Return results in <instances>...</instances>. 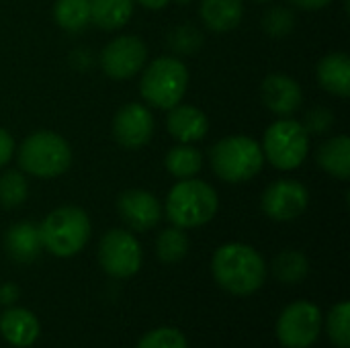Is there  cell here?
Here are the masks:
<instances>
[{
  "label": "cell",
  "instance_id": "obj_25",
  "mask_svg": "<svg viewBox=\"0 0 350 348\" xmlns=\"http://www.w3.org/2000/svg\"><path fill=\"white\" fill-rule=\"evenodd\" d=\"M156 252H158V258L166 265L180 263L189 252V238H187L185 230H180L176 226L162 230L156 240Z\"/></svg>",
  "mask_w": 350,
  "mask_h": 348
},
{
  "label": "cell",
  "instance_id": "obj_16",
  "mask_svg": "<svg viewBox=\"0 0 350 348\" xmlns=\"http://www.w3.org/2000/svg\"><path fill=\"white\" fill-rule=\"evenodd\" d=\"M0 334L8 345L27 348L35 345V340L39 338L41 326L33 312L25 308H8L0 316Z\"/></svg>",
  "mask_w": 350,
  "mask_h": 348
},
{
  "label": "cell",
  "instance_id": "obj_6",
  "mask_svg": "<svg viewBox=\"0 0 350 348\" xmlns=\"http://www.w3.org/2000/svg\"><path fill=\"white\" fill-rule=\"evenodd\" d=\"M189 88V70L178 57H156L144 68L139 90L144 101L156 109L176 107Z\"/></svg>",
  "mask_w": 350,
  "mask_h": 348
},
{
  "label": "cell",
  "instance_id": "obj_28",
  "mask_svg": "<svg viewBox=\"0 0 350 348\" xmlns=\"http://www.w3.org/2000/svg\"><path fill=\"white\" fill-rule=\"evenodd\" d=\"M168 43H170V47L176 53H180V55H193L203 45V33L197 27H193V25H180V27H176L170 33Z\"/></svg>",
  "mask_w": 350,
  "mask_h": 348
},
{
  "label": "cell",
  "instance_id": "obj_12",
  "mask_svg": "<svg viewBox=\"0 0 350 348\" xmlns=\"http://www.w3.org/2000/svg\"><path fill=\"white\" fill-rule=\"evenodd\" d=\"M113 135L127 150L144 148L154 135V117L142 103L123 105L113 119Z\"/></svg>",
  "mask_w": 350,
  "mask_h": 348
},
{
  "label": "cell",
  "instance_id": "obj_9",
  "mask_svg": "<svg viewBox=\"0 0 350 348\" xmlns=\"http://www.w3.org/2000/svg\"><path fill=\"white\" fill-rule=\"evenodd\" d=\"M322 312L312 302L289 304L277 320V338L285 348H310L320 336Z\"/></svg>",
  "mask_w": 350,
  "mask_h": 348
},
{
  "label": "cell",
  "instance_id": "obj_1",
  "mask_svg": "<svg viewBox=\"0 0 350 348\" xmlns=\"http://www.w3.org/2000/svg\"><path fill=\"white\" fill-rule=\"evenodd\" d=\"M215 283L238 297L256 293L267 281V263L258 250L248 244L230 242L215 250L211 258Z\"/></svg>",
  "mask_w": 350,
  "mask_h": 348
},
{
  "label": "cell",
  "instance_id": "obj_8",
  "mask_svg": "<svg viewBox=\"0 0 350 348\" xmlns=\"http://www.w3.org/2000/svg\"><path fill=\"white\" fill-rule=\"evenodd\" d=\"M144 250L137 238L125 230H109L98 244L100 269L113 279H129L142 269Z\"/></svg>",
  "mask_w": 350,
  "mask_h": 348
},
{
  "label": "cell",
  "instance_id": "obj_18",
  "mask_svg": "<svg viewBox=\"0 0 350 348\" xmlns=\"http://www.w3.org/2000/svg\"><path fill=\"white\" fill-rule=\"evenodd\" d=\"M318 82L330 94L347 98L350 94V57L345 51H332L324 55L316 68Z\"/></svg>",
  "mask_w": 350,
  "mask_h": 348
},
{
  "label": "cell",
  "instance_id": "obj_29",
  "mask_svg": "<svg viewBox=\"0 0 350 348\" xmlns=\"http://www.w3.org/2000/svg\"><path fill=\"white\" fill-rule=\"evenodd\" d=\"M137 348H189L187 338L176 328H156L142 336Z\"/></svg>",
  "mask_w": 350,
  "mask_h": 348
},
{
  "label": "cell",
  "instance_id": "obj_20",
  "mask_svg": "<svg viewBox=\"0 0 350 348\" xmlns=\"http://www.w3.org/2000/svg\"><path fill=\"white\" fill-rule=\"evenodd\" d=\"M318 164L324 172L334 178H350V139L347 135H336L324 142L318 150Z\"/></svg>",
  "mask_w": 350,
  "mask_h": 348
},
{
  "label": "cell",
  "instance_id": "obj_7",
  "mask_svg": "<svg viewBox=\"0 0 350 348\" xmlns=\"http://www.w3.org/2000/svg\"><path fill=\"white\" fill-rule=\"evenodd\" d=\"M260 148L265 160H269L277 170H295L310 154V133L304 123L283 117L265 131Z\"/></svg>",
  "mask_w": 350,
  "mask_h": 348
},
{
  "label": "cell",
  "instance_id": "obj_11",
  "mask_svg": "<svg viewBox=\"0 0 350 348\" xmlns=\"http://www.w3.org/2000/svg\"><path fill=\"white\" fill-rule=\"evenodd\" d=\"M310 205V191L299 180L281 178L269 185L262 193L260 207L267 217L275 222H293L306 213Z\"/></svg>",
  "mask_w": 350,
  "mask_h": 348
},
{
  "label": "cell",
  "instance_id": "obj_35",
  "mask_svg": "<svg viewBox=\"0 0 350 348\" xmlns=\"http://www.w3.org/2000/svg\"><path fill=\"white\" fill-rule=\"evenodd\" d=\"M133 2H137V4H142L144 8H150V10H160V8H164L170 0H133Z\"/></svg>",
  "mask_w": 350,
  "mask_h": 348
},
{
  "label": "cell",
  "instance_id": "obj_21",
  "mask_svg": "<svg viewBox=\"0 0 350 348\" xmlns=\"http://www.w3.org/2000/svg\"><path fill=\"white\" fill-rule=\"evenodd\" d=\"M133 4V0H90V23L105 31H117L129 23Z\"/></svg>",
  "mask_w": 350,
  "mask_h": 348
},
{
  "label": "cell",
  "instance_id": "obj_14",
  "mask_svg": "<svg viewBox=\"0 0 350 348\" xmlns=\"http://www.w3.org/2000/svg\"><path fill=\"white\" fill-rule=\"evenodd\" d=\"M260 96H262L265 107L279 117L293 115L301 107V101H304V92L297 80L285 74H269L262 80Z\"/></svg>",
  "mask_w": 350,
  "mask_h": 348
},
{
  "label": "cell",
  "instance_id": "obj_13",
  "mask_svg": "<svg viewBox=\"0 0 350 348\" xmlns=\"http://www.w3.org/2000/svg\"><path fill=\"white\" fill-rule=\"evenodd\" d=\"M117 211L133 232H150L162 219V205L150 191L129 189L117 197Z\"/></svg>",
  "mask_w": 350,
  "mask_h": 348
},
{
  "label": "cell",
  "instance_id": "obj_4",
  "mask_svg": "<svg viewBox=\"0 0 350 348\" xmlns=\"http://www.w3.org/2000/svg\"><path fill=\"white\" fill-rule=\"evenodd\" d=\"M209 162L226 183L240 185L254 178L265 166V154L258 142L248 135H228L215 142L209 150Z\"/></svg>",
  "mask_w": 350,
  "mask_h": 348
},
{
  "label": "cell",
  "instance_id": "obj_27",
  "mask_svg": "<svg viewBox=\"0 0 350 348\" xmlns=\"http://www.w3.org/2000/svg\"><path fill=\"white\" fill-rule=\"evenodd\" d=\"M326 332L330 340L338 348L350 347V304L340 302L336 304L326 320Z\"/></svg>",
  "mask_w": 350,
  "mask_h": 348
},
{
  "label": "cell",
  "instance_id": "obj_17",
  "mask_svg": "<svg viewBox=\"0 0 350 348\" xmlns=\"http://www.w3.org/2000/svg\"><path fill=\"white\" fill-rule=\"evenodd\" d=\"M4 248L8 256L21 265H29L37 260V256L43 250L39 228L31 222H18L8 228L4 234Z\"/></svg>",
  "mask_w": 350,
  "mask_h": 348
},
{
  "label": "cell",
  "instance_id": "obj_5",
  "mask_svg": "<svg viewBox=\"0 0 350 348\" xmlns=\"http://www.w3.org/2000/svg\"><path fill=\"white\" fill-rule=\"evenodd\" d=\"M43 250L57 258L78 254L90 238V219L84 209L64 205L45 215L39 226Z\"/></svg>",
  "mask_w": 350,
  "mask_h": 348
},
{
  "label": "cell",
  "instance_id": "obj_37",
  "mask_svg": "<svg viewBox=\"0 0 350 348\" xmlns=\"http://www.w3.org/2000/svg\"><path fill=\"white\" fill-rule=\"evenodd\" d=\"M254 2H260L262 4V2H271V0H254Z\"/></svg>",
  "mask_w": 350,
  "mask_h": 348
},
{
  "label": "cell",
  "instance_id": "obj_24",
  "mask_svg": "<svg viewBox=\"0 0 350 348\" xmlns=\"http://www.w3.org/2000/svg\"><path fill=\"white\" fill-rule=\"evenodd\" d=\"M310 273V263L304 252L299 250H283L273 260V275L287 285L301 283Z\"/></svg>",
  "mask_w": 350,
  "mask_h": 348
},
{
  "label": "cell",
  "instance_id": "obj_30",
  "mask_svg": "<svg viewBox=\"0 0 350 348\" xmlns=\"http://www.w3.org/2000/svg\"><path fill=\"white\" fill-rule=\"evenodd\" d=\"M262 27L265 31L275 37V39H281V37H287L293 27H295V16L289 8L285 6H273L269 8V12L265 14L262 18Z\"/></svg>",
  "mask_w": 350,
  "mask_h": 348
},
{
  "label": "cell",
  "instance_id": "obj_32",
  "mask_svg": "<svg viewBox=\"0 0 350 348\" xmlns=\"http://www.w3.org/2000/svg\"><path fill=\"white\" fill-rule=\"evenodd\" d=\"M14 139H12V135L6 131V129H2L0 127V168L2 166H6L8 162H10V158H12V154H14Z\"/></svg>",
  "mask_w": 350,
  "mask_h": 348
},
{
  "label": "cell",
  "instance_id": "obj_2",
  "mask_svg": "<svg viewBox=\"0 0 350 348\" xmlns=\"http://www.w3.org/2000/svg\"><path fill=\"white\" fill-rule=\"evenodd\" d=\"M219 209L215 189L199 178H183L166 197V217L180 230H193L209 224Z\"/></svg>",
  "mask_w": 350,
  "mask_h": 348
},
{
  "label": "cell",
  "instance_id": "obj_33",
  "mask_svg": "<svg viewBox=\"0 0 350 348\" xmlns=\"http://www.w3.org/2000/svg\"><path fill=\"white\" fill-rule=\"evenodd\" d=\"M21 297V291L14 283L0 285V306H14Z\"/></svg>",
  "mask_w": 350,
  "mask_h": 348
},
{
  "label": "cell",
  "instance_id": "obj_15",
  "mask_svg": "<svg viewBox=\"0 0 350 348\" xmlns=\"http://www.w3.org/2000/svg\"><path fill=\"white\" fill-rule=\"evenodd\" d=\"M168 119H166V127L170 131V135L180 142V144H195L199 139H203L209 131V119L207 115L193 107V105H176L172 109H168Z\"/></svg>",
  "mask_w": 350,
  "mask_h": 348
},
{
  "label": "cell",
  "instance_id": "obj_31",
  "mask_svg": "<svg viewBox=\"0 0 350 348\" xmlns=\"http://www.w3.org/2000/svg\"><path fill=\"white\" fill-rule=\"evenodd\" d=\"M332 125H334V115H332V111H328L326 107H316V109H312V111L308 113V117H306V123H304L306 131H308V133H316V135L328 133V131L332 129Z\"/></svg>",
  "mask_w": 350,
  "mask_h": 348
},
{
  "label": "cell",
  "instance_id": "obj_10",
  "mask_svg": "<svg viewBox=\"0 0 350 348\" xmlns=\"http://www.w3.org/2000/svg\"><path fill=\"white\" fill-rule=\"evenodd\" d=\"M148 59L146 43L135 35H119L100 51V68L113 80L133 78L144 70Z\"/></svg>",
  "mask_w": 350,
  "mask_h": 348
},
{
  "label": "cell",
  "instance_id": "obj_22",
  "mask_svg": "<svg viewBox=\"0 0 350 348\" xmlns=\"http://www.w3.org/2000/svg\"><path fill=\"white\" fill-rule=\"evenodd\" d=\"M164 166L178 180L193 178L203 166V154L191 144H178L168 150L164 158Z\"/></svg>",
  "mask_w": 350,
  "mask_h": 348
},
{
  "label": "cell",
  "instance_id": "obj_23",
  "mask_svg": "<svg viewBox=\"0 0 350 348\" xmlns=\"http://www.w3.org/2000/svg\"><path fill=\"white\" fill-rule=\"evenodd\" d=\"M53 18L64 31L78 33L90 23V0H57L53 6Z\"/></svg>",
  "mask_w": 350,
  "mask_h": 348
},
{
  "label": "cell",
  "instance_id": "obj_19",
  "mask_svg": "<svg viewBox=\"0 0 350 348\" xmlns=\"http://www.w3.org/2000/svg\"><path fill=\"white\" fill-rule=\"evenodd\" d=\"M203 23L215 33L234 31L244 16L242 0H203L199 6Z\"/></svg>",
  "mask_w": 350,
  "mask_h": 348
},
{
  "label": "cell",
  "instance_id": "obj_26",
  "mask_svg": "<svg viewBox=\"0 0 350 348\" xmlns=\"http://www.w3.org/2000/svg\"><path fill=\"white\" fill-rule=\"evenodd\" d=\"M29 195V183L23 172L18 170H6L0 176V205L4 209H14L27 201Z\"/></svg>",
  "mask_w": 350,
  "mask_h": 348
},
{
  "label": "cell",
  "instance_id": "obj_34",
  "mask_svg": "<svg viewBox=\"0 0 350 348\" xmlns=\"http://www.w3.org/2000/svg\"><path fill=\"white\" fill-rule=\"evenodd\" d=\"M291 2L306 10H320V8H326L332 0H291Z\"/></svg>",
  "mask_w": 350,
  "mask_h": 348
},
{
  "label": "cell",
  "instance_id": "obj_3",
  "mask_svg": "<svg viewBox=\"0 0 350 348\" xmlns=\"http://www.w3.org/2000/svg\"><path fill=\"white\" fill-rule=\"evenodd\" d=\"M18 168L37 178H55L72 164L70 144L55 131L39 129L23 139L16 150Z\"/></svg>",
  "mask_w": 350,
  "mask_h": 348
},
{
  "label": "cell",
  "instance_id": "obj_36",
  "mask_svg": "<svg viewBox=\"0 0 350 348\" xmlns=\"http://www.w3.org/2000/svg\"><path fill=\"white\" fill-rule=\"evenodd\" d=\"M176 4H180V6H185V4H191L193 0H174Z\"/></svg>",
  "mask_w": 350,
  "mask_h": 348
}]
</instances>
